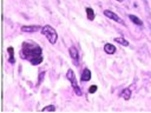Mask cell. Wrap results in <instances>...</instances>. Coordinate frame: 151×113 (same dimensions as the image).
<instances>
[{
  "label": "cell",
  "instance_id": "obj_5",
  "mask_svg": "<svg viewBox=\"0 0 151 113\" xmlns=\"http://www.w3.org/2000/svg\"><path fill=\"white\" fill-rule=\"evenodd\" d=\"M42 27H40L39 25H25V26H21V32L24 33H34V32H38V31H41Z\"/></svg>",
  "mask_w": 151,
  "mask_h": 113
},
{
  "label": "cell",
  "instance_id": "obj_13",
  "mask_svg": "<svg viewBox=\"0 0 151 113\" xmlns=\"http://www.w3.org/2000/svg\"><path fill=\"white\" fill-rule=\"evenodd\" d=\"M114 41L123 45V46H129V41L125 39V38H122V36H118V38H114Z\"/></svg>",
  "mask_w": 151,
  "mask_h": 113
},
{
  "label": "cell",
  "instance_id": "obj_1",
  "mask_svg": "<svg viewBox=\"0 0 151 113\" xmlns=\"http://www.w3.org/2000/svg\"><path fill=\"white\" fill-rule=\"evenodd\" d=\"M21 58L28 60L32 65H39L42 61L41 47L32 41H24L21 45Z\"/></svg>",
  "mask_w": 151,
  "mask_h": 113
},
{
  "label": "cell",
  "instance_id": "obj_8",
  "mask_svg": "<svg viewBox=\"0 0 151 113\" xmlns=\"http://www.w3.org/2000/svg\"><path fill=\"white\" fill-rule=\"evenodd\" d=\"M81 81L85 82V81H88L91 79V71L88 68H85L83 72H81V77H80Z\"/></svg>",
  "mask_w": 151,
  "mask_h": 113
},
{
  "label": "cell",
  "instance_id": "obj_7",
  "mask_svg": "<svg viewBox=\"0 0 151 113\" xmlns=\"http://www.w3.org/2000/svg\"><path fill=\"white\" fill-rule=\"evenodd\" d=\"M104 52H105L106 54H114V53H116V47H114L112 44L106 42V44L104 45Z\"/></svg>",
  "mask_w": 151,
  "mask_h": 113
},
{
  "label": "cell",
  "instance_id": "obj_3",
  "mask_svg": "<svg viewBox=\"0 0 151 113\" xmlns=\"http://www.w3.org/2000/svg\"><path fill=\"white\" fill-rule=\"evenodd\" d=\"M66 78H67V79H68V81L71 82L72 88L74 89L76 94H77L78 97H81V95H83L81 89H80V87H79V85H78V81H77V79H76L74 72H73L72 69H68V71H67V73H66Z\"/></svg>",
  "mask_w": 151,
  "mask_h": 113
},
{
  "label": "cell",
  "instance_id": "obj_16",
  "mask_svg": "<svg viewBox=\"0 0 151 113\" xmlns=\"http://www.w3.org/2000/svg\"><path fill=\"white\" fill-rule=\"evenodd\" d=\"M96 91H97V86H96V85L90 86V88H88V93H94Z\"/></svg>",
  "mask_w": 151,
  "mask_h": 113
},
{
  "label": "cell",
  "instance_id": "obj_14",
  "mask_svg": "<svg viewBox=\"0 0 151 113\" xmlns=\"http://www.w3.org/2000/svg\"><path fill=\"white\" fill-rule=\"evenodd\" d=\"M55 111V106L54 105H48V106H45L42 108V112H54Z\"/></svg>",
  "mask_w": 151,
  "mask_h": 113
},
{
  "label": "cell",
  "instance_id": "obj_11",
  "mask_svg": "<svg viewBox=\"0 0 151 113\" xmlns=\"http://www.w3.org/2000/svg\"><path fill=\"white\" fill-rule=\"evenodd\" d=\"M129 19H130L134 25H137V26H143V21H142L138 16H136V15H133V14H130V15H129Z\"/></svg>",
  "mask_w": 151,
  "mask_h": 113
},
{
  "label": "cell",
  "instance_id": "obj_15",
  "mask_svg": "<svg viewBox=\"0 0 151 113\" xmlns=\"http://www.w3.org/2000/svg\"><path fill=\"white\" fill-rule=\"evenodd\" d=\"M44 77H45V72H41V73L39 74V80H38V82H37V85H40V84H41Z\"/></svg>",
  "mask_w": 151,
  "mask_h": 113
},
{
  "label": "cell",
  "instance_id": "obj_17",
  "mask_svg": "<svg viewBox=\"0 0 151 113\" xmlns=\"http://www.w3.org/2000/svg\"><path fill=\"white\" fill-rule=\"evenodd\" d=\"M117 1H118V2H122V1H124V0H117Z\"/></svg>",
  "mask_w": 151,
  "mask_h": 113
},
{
  "label": "cell",
  "instance_id": "obj_10",
  "mask_svg": "<svg viewBox=\"0 0 151 113\" xmlns=\"http://www.w3.org/2000/svg\"><path fill=\"white\" fill-rule=\"evenodd\" d=\"M7 52H8V61H9V64H15V59H14V48L12 47V46H9L8 48H7Z\"/></svg>",
  "mask_w": 151,
  "mask_h": 113
},
{
  "label": "cell",
  "instance_id": "obj_6",
  "mask_svg": "<svg viewBox=\"0 0 151 113\" xmlns=\"http://www.w3.org/2000/svg\"><path fill=\"white\" fill-rule=\"evenodd\" d=\"M68 53H70V56H71V59L73 60V62H74L76 65H78V64H79V52H78L77 47H76V46H71V47L68 48Z\"/></svg>",
  "mask_w": 151,
  "mask_h": 113
},
{
  "label": "cell",
  "instance_id": "obj_4",
  "mask_svg": "<svg viewBox=\"0 0 151 113\" xmlns=\"http://www.w3.org/2000/svg\"><path fill=\"white\" fill-rule=\"evenodd\" d=\"M104 15H105V16H107L109 19H111V20H113V21L118 22V24H123V25H124L123 20H122V19L119 18V15H118V14H116L113 11H110V9H105V11H104Z\"/></svg>",
  "mask_w": 151,
  "mask_h": 113
},
{
  "label": "cell",
  "instance_id": "obj_9",
  "mask_svg": "<svg viewBox=\"0 0 151 113\" xmlns=\"http://www.w3.org/2000/svg\"><path fill=\"white\" fill-rule=\"evenodd\" d=\"M120 95L123 97V99H125V100H129V99L131 98V95H132V92H131V88H130V87H127V88H124V89L122 91V93H120Z\"/></svg>",
  "mask_w": 151,
  "mask_h": 113
},
{
  "label": "cell",
  "instance_id": "obj_12",
  "mask_svg": "<svg viewBox=\"0 0 151 113\" xmlns=\"http://www.w3.org/2000/svg\"><path fill=\"white\" fill-rule=\"evenodd\" d=\"M85 12H86V16H87V19H88L90 21L94 20V11H93L91 7H86V8H85Z\"/></svg>",
  "mask_w": 151,
  "mask_h": 113
},
{
  "label": "cell",
  "instance_id": "obj_2",
  "mask_svg": "<svg viewBox=\"0 0 151 113\" xmlns=\"http://www.w3.org/2000/svg\"><path fill=\"white\" fill-rule=\"evenodd\" d=\"M41 33L47 38V40L50 41V44L54 45L58 40V34H57V31L51 26V25H45L42 28H41Z\"/></svg>",
  "mask_w": 151,
  "mask_h": 113
}]
</instances>
